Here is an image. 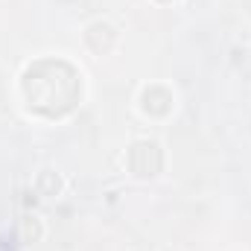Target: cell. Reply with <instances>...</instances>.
<instances>
[{"mask_svg": "<svg viewBox=\"0 0 251 251\" xmlns=\"http://www.w3.org/2000/svg\"><path fill=\"white\" fill-rule=\"evenodd\" d=\"M18 94L29 114L62 120L82 105L85 76L67 59H35L21 70Z\"/></svg>", "mask_w": 251, "mask_h": 251, "instance_id": "obj_1", "label": "cell"}, {"mask_svg": "<svg viewBox=\"0 0 251 251\" xmlns=\"http://www.w3.org/2000/svg\"><path fill=\"white\" fill-rule=\"evenodd\" d=\"M126 176L134 181H155L164 173V146L155 137H137L123 155Z\"/></svg>", "mask_w": 251, "mask_h": 251, "instance_id": "obj_2", "label": "cell"}, {"mask_svg": "<svg viewBox=\"0 0 251 251\" xmlns=\"http://www.w3.org/2000/svg\"><path fill=\"white\" fill-rule=\"evenodd\" d=\"M134 102L146 120H167L176 111V91L164 82H146V85H140Z\"/></svg>", "mask_w": 251, "mask_h": 251, "instance_id": "obj_3", "label": "cell"}, {"mask_svg": "<svg viewBox=\"0 0 251 251\" xmlns=\"http://www.w3.org/2000/svg\"><path fill=\"white\" fill-rule=\"evenodd\" d=\"M82 44H85L97 59L111 56V53L117 50V44H120V29H117V24L108 21V18H91V21L82 26Z\"/></svg>", "mask_w": 251, "mask_h": 251, "instance_id": "obj_4", "label": "cell"}, {"mask_svg": "<svg viewBox=\"0 0 251 251\" xmlns=\"http://www.w3.org/2000/svg\"><path fill=\"white\" fill-rule=\"evenodd\" d=\"M64 190H67V181H64V173L59 167H38L35 173H32V193L38 196V199H44V201H53V199H59L64 196Z\"/></svg>", "mask_w": 251, "mask_h": 251, "instance_id": "obj_5", "label": "cell"}, {"mask_svg": "<svg viewBox=\"0 0 251 251\" xmlns=\"http://www.w3.org/2000/svg\"><path fill=\"white\" fill-rule=\"evenodd\" d=\"M44 234H47V225H44V219H41L38 213L26 210V213L18 219V237H21V243H26V246L41 243Z\"/></svg>", "mask_w": 251, "mask_h": 251, "instance_id": "obj_6", "label": "cell"}, {"mask_svg": "<svg viewBox=\"0 0 251 251\" xmlns=\"http://www.w3.org/2000/svg\"><path fill=\"white\" fill-rule=\"evenodd\" d=\"M152 3H158V6H170V3H178V0H152Z\"/></svg>", "mask_w": 251, "mask_h": 251, "instance_id": "obj_7", "label": "cell"}, {"mask_svg": "<svg viewBox=\"0 0 251 251\" xmlns=\"http://www.w3.org/2000/svg\"><path fill=\"white\" fill-rule=\"evenodd\" d=\"M161 251H181V249H161Z\"/></svg>", "mask_w": 251, "mask_h": 251, "instance_id": "obj_8", "label": "cell"}]
</instances>
